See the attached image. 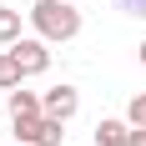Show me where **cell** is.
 <instances>
[{
  "label": "cell",
  "instance_id": "cell-1",
  "mask_svg": "<svg viewBox=\"0 0 146 146\" xmlns=\"http://www.w3.org/2000/svg\"><path fill=\"white\" fill-rule=\"evenodd\" d=\"M30 25L40 40H76L81 35V10L71 0H30Z\"/></svg>",
  "mask_w": 146,
  "mask_h": 146
},
{
  "label": "cell",
  "instance_id": "cell-2",
  "mask_svg": "<svg viewBox=\"0 0 146 146\" xmlns=\"http://www.w3.org/2000/svg\"><path fill=\"white\" fill-rule=\"evenodd\" d=\"M45 45H50V40H40V35H20V40L10 45V50H15V60H20V71H25V76H40L45 66H50V50H45Z\"/></svg>",
  "mask_w": 146,
  "mask_h": 146
},
{
  "label": "cell",
  "instance_id": "cell-3",
  "mask_svg": "<svg viewBox=\"0 0 146 146\" xmlns=\"http://www.w3.org/2000/svg\"><path fill=\"white\" fill-rule=\"evenodd\" d=\"M40 101H45V116H56V121H71L76 111H81V91H76V86H50V91L40 96Z\"/></svg>",
  "mask_w": 146,
  "mask_h": 146
},
{
  "label": "cell",
  "instance_id": "cell-4",
  "mask_svg": "<svg viewBox=\"0 0 146 146\" xmlns=\"http://www.w3.org/2000/svg\"><path fill=\"white\" fill-rule=\"evenodd\" d=\"M25 116H45V101L35 96V91H10V121H25Z\"/></svg>",
  "mask_w": 146,
  "mask_h": 146
},
{
  "label": "cell",
  "instance_id": "cell-5",
  "mask_svg": "<svg viewBox=\"0 0 146 146\" xmlns=\"http://www.w3.org/2000/svg\"><path fill=\"white\" fill-rule=\"evenodd\" d=\"M96 146H131V121H96Z\"/></svg>",
  "mask_w": 146,
  "mask_h": 146
},
{
  "label": "cell",
  "instance_id": "cell-6",
  "mask_svg": "<svg viewBox=\"0 0 146 146\" xmlns=\"http://www.w3.org/2000/svg\"><path fill=\"white\" fill-rule=\"evenodd\" d=\"M20 76H25V71H20L15 50H0V86H5V91H15V86H20Z\"/></svg>",
  "mask_w": 146,
  "mask_h": 146
},
{
  "label": "cell",
  "instance_id": "cell-7",
  "mask_svg": "<svg viewBox=\"0 0 146 146\" xmlns=\"http://www.w3.org/2000/svg\"><path fill=\"white\" fill-rule=\"evenodd\" d=\"M20 40V10H0V45Z\"/></svg>",
  "mask_w": 146,
  "mask_h": 146
},
{
  "label": "cell",
  "instance_id": "cell-8",
  "mask_svg": "<svg viewBox=\"0 0 146 146\" xmlns=\"http://www.w3.org/2000/svg\"><path fill=\"white\" fill-rule=\"evenodd\" d=\"M40 121H45V116H25V121H15V136H20V146H35V141H40Z\"/></svg>",
  "mask_w": 146,
  "mask_h": 146
},
{
  "label": "cell",
  "instance_id": "cell-9",
  "mask_svg": "<svg viewBox=\"0 0 146 146\" xmlns=\"http://www.w3.org/2000/svg\"><path fill=\"white\" fill-rule=\"evenodd\" d=\"M126 121H131V126H146V91H141V96H131V106H126Z\"/></svg>",
  "mask_w": 146,
  "mask_h": 146
},
{
  "label": "cell",
  "instance_id": "cell-10",
  "mask_svg": "<svg viewBox=\"0 0 146 146\" xmlns=\"http://www.w3.org/2000/svg\"><path fill=\"white\" fill-rule=\"evenodd\" d=\"M116 5H121L126 15H146V0H116Z\"/></svg>",
  "mask_w": 146,
  "mask_h": 146
},
{
  "label": "cell",
  "instance_id": "cell-11",
  "mask_svg": "<svg viewBox=\"0 0 146 146\" xmlns=\"http://www.w3.org/2000/svg\"><path fill=\"white\" fill-rule=\"evenodd\" d=\"M131 146H146V126H131Z\"/></svg>",
  "mask_w": 146,
  "mask_h": 146
},
{
  "label": "cell",
  "instance_id": "cell-12",
  "mask_svg": "<svg viewBox=\"0 0 146 146\" xmlns=\"http://www.w3.org/2000/svg\"><path fill=\"white\" fill-rule=\"evenodd\" d=\"M141 66H146V40H141Z\"/></svg>",
  "mask_w": 146,
  "mask_h": 146
}]
</instances>
